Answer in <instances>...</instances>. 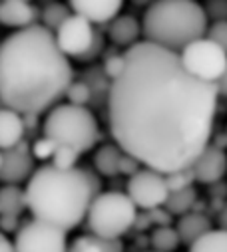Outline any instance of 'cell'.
Segmentation results:
<instances>
[{"label":"cell","mask_w":227,"mask_h":252,"mask_svg":"<svg viewBox=\"0 0 227 252\" xmlns=\"http://www.w3.org/2000/svg\"><path fill=\"white\" fill-rule=\"evenodd\" d=\"M112 82L110 131L116 145L161 175L191 169L207 149L217 113V84L191 76L176 52L138 42Z\"/></svg>","instance_id":"6da1fadb"},{"label":"cell","mask_w":227,"mask_h":252,"mask_svg":"<svg viewBox=\"0 0 227 252\" xmlns=\"http://www.w3.org/2000/svg\"><path fill=\"white\" fill-rule=\"evenodd\" d=\"M74 72L54 32L42 24L16 30L0 44V103L20 115L60 105Z\"/></svg>","instance_id":"7a4b0ae2"},{"label":"cell","mask_w":227,"mask_h":252,"mask_svg":"<svg viewBox=\"0 0 227 252\" xmlns=\"http://www.w3.org/2000/svg\"><path fill=\"white\" fill-rule=\"evenodd\" d=\"M98 195V175L88 169L64 171L52 163L36 169L26 187L28 211L34 219L50 222L64 232L80 226Z\"/></svg>","instance_id":"3957f363"},{"label":"cell","mask_w":227,"mask_h":252,"mask_svg":"<svg viewBox=\"0 0 227 252\" xmlns=\"http://www.w3.org/2000/svg\"><path fill=\"white\" fill-rule=\"evenodd\" d=\"M209 18L193 0H159L146 8L142 32L146 42L182 54L189 44L207 36Z\"/></svg>","instance_id":"277c9868"},{"label":"cell","mask_w":227,"mask_h":252,"mask_svg":"<svg viewBox=\"0 0 227 252\" xmlns=\"http://www.w3.org/2000/svg\"><path fill=\"white\" fill-rule=\"evenodd\" d=\"M44 137L52 139L56 145L74 147L78 153L90 151L98 141V121L88 107L60 103L48 111L44 125Z\"/></svg>","instance_id":"5b68a950"},{"label":"cell","mask_w":227,"mask_h":252,"mask_svg":"<svg viewBox=\"0 0 227 252\" xmlns=\"http://www.w3.org/2000/svg\"><path fill=\"white\" fill-rule=\"evenodd\" d=\"M88 228L92 234L108 240H120L138 220V207L124 193H100L88 211Z\"/></svg>","instance_id":"8992f818"},{"label":"cell","mask_w":227,"mask_h":252,"mask_svg":"<svg viewBox=\"0 0 227 252\" xmlns=\"http://www.w3.org/2000/svg\"><path fill=\"white\" fill-rule=\"evenodd\" d=\"M180 58L191 76L207 84H219L227 70V52L211 42L207 36L189 44L180 54Z\"/></svg>","instance_id":"52a82bcc"},{"label":"cell","mask_w":227,"mask_h":252,"mask_svg":"<svg viewBox=\"0 0 227 252\" xmlns=\"http://www.w3.org/2000/svg\"><path fill=\"white\" fill-rule=\"evenodd\" d=\"M66 232L50 222L32 219L22 224L14 238L16 252H68Z\"/></svg>","instance_id":"ba28073f"},{"label":"cell","mask_w":227,"mask_h":252,"mask_svg":"<svg viewBox=\"0 0 227 252\" xmlns=\"http://www.w3.org/2000/svg\"><path fill=\"white\" fill-rule=\"evenodd\" d=\"M132 203L140 211H153L159 207H165L169 199V189L165 183V175L153 171V169H142L128 181V193Z\"/></svg>","instance_id":"9c48e42d"},{"label":"cell","mask_w":227,"mask_h":252,"mask_svg":"<svg viewBox=\"0 0 227 252\" xmlns=\"http://www.w3.org/2000/svg\"><path fill=\"white\" fill-rule=\"evenodd\" d=\"M54 36H56V42H58L60 50L68 58L82 60L94 44L96 30H94V24H90L86 18L72 14L58 30L54 32Z\"/></svg>","instance_id":"30bf717a"},{"label":"cell","mask_w":227,"mask_h":252,"mask_svg":"<svg viewBox=\"0 0 227 252\" xmlns=\"http://www.w3.org/2000/svg\"><path fill=\"white\" fill-rule=\"evenodd\" d=\"M2 169H0V181L4 185H20L22 181H30V177L36 173L34 169V155L32 147L22 141L16 147L2 151Z\"/></svg>","instance_id":"8fae6325"},{"label":"cell","mask_w":227,"mask_h":252,"mask_svg":"<svg viewBox=\"0 0 227 252\" xmlns=\"http://www.w3.org/2000/svg\"><path fill=\"white\" fill-rule=\"evenodd\" d=\"M191 171H193V177H195L197 183L211 185V183L221 181L223 175L227 173V155H225V151L219 145L209 143L207 149L191 165Z\"/></svg>","instance_id":"7c38bea8"},{"label":"cell","mask_w":227,"mask_h":252,"mask_svg":"<svg viewBox=\"0 0 227 252\" xmlns=\"http://www.w3.org/2000/svg\"><path fill=\"white\" fill-rule=\"evenodd\" d=\"M74 14L86 18L90 24H110L120 16V0H74L70 2Z\"/></svg>","instance_id":"4fadbf2b"},{"label":"cell","mask_w":227,"mask_h":252,"mask_svg":"<svg viewBox=\"0 0 227 252\" xmlns=\"http://www.w3.org/2000/svg\"><path fill=\"white\" fill-rule=\"evenodd\" d=\"M38 10L26 0H2L0 2V24L16 30H24L36 24Z\"/></svg>","instance_id":"5bb4252c"},{"label":"cell","mask_w":227,"mask_h":252,"mask_svg":"<svg viewBox=\"0 0 227 252\" xmlns=\"http://www.w3.org/2000/svg\"><path fill=\"white\" fill-rule=\"evenodd\" d=\"M26 123L24 117L12 109L0 107V151H8L22 143Z\"/></svg>","instance_id":"9a60e30c"},{"label":"cell","mask_w":227,"mask_h":252,"mask_svg":"<svg viewBox=\"0 0 227 252\" xmlns=\"http://www.w3.org/2000/svg\"><path fill=\"white\" fill-rule=\"evenodd\" d=\"M140 34H144L142 32V22L132 14H120L116 20L108 24L110 40L116 46H126V50L138 44Z\"/></svg>","instance_id":"2e32d148"},{"label":"cell","mask_w":227,"mask_h":252,"mask_svg":"<svg viewBox=\"0 0 227 252\" xmlns=\"http://www.w3.org/2000/svg\"><path fill=\"white\" fill-rule=\"evenodd\" d=\"M176 230H178V234H180V238H182L184 244L193 246L199 238H203V236H205L207 232H211L213 228H211V220H209L205 215L191 211V213L180 217Z\"/></svg>","instance_id":"e0dca14e"},{"label":"cell","mask_w":227,"mask_h":252,"mask_svg":"<svg viewBox=\"0 0 227 252\" xmlns=\"http://www.w3.org/2000/svg\"><path fill=\"white\" fill-rule=\"evenodd\" d=\"M24 209H28L26 189L18 185H4L0 189V217H20Z\"/></svg>","instance_id":"ac0fdd59"},{"label":"cell","mask_w":227,"mask_h":252,"mask_svg":"<svg viewBox=\"0 0 227 252\" xmlns=\"http://www.w3.org/2000/svg\"><path fill=\"white\" fill-rule=\"evenodd\" d=\"M122 157H124V151L118 145H104L94 155V167L104 177H116L120 175Z\"/></svg>","instance_id":"d6986e66"},{"label":"cell","mask_w":227,"mask_h":252,"mask_svg":"<svg viewBox=\"0 0 227 252\" xmlns=\"http://www.w3.org/2000/svg\"><path fill=\"white\" fill-rule=\"evenodd\" d=\"M68 252H124V244L120 240H108L96 234H82L70 244Z\"/></svg>","instance_id":"ffe728a7"},{"label":"cell","mask_w":227,"mask_h":252,"mask_svg":"<svg viewBox=\"0 0 227 252\" xmlns=\"http://www.w3.org/2000/svg\"><path fill=\"white\" fill-rule=\"evenodd\" d=\"M72 8L70 4H60V2H48L42 6L40 10V18H42V26L48 28L50 32H56L70 16H72Z\"/></svg>","instance_id":"44dd1931"},{"label":"cell","mask_w":227,"mask_h":252,"mask_svg":"<svg viewBox=\"0 0 227 252\" xmlns=\"http://www.w3.org/2000/svg\"><path fill=\"white\" fill-rule=\"evenodd\" d=\"M195 201H197V191H195V187H188V189H184V191L169 193V199H167V203H165V209L172 213V215L184 217V215L191 213Z\"/></svg>","instance_id":"7402d4cb"},{"label":"cell","mask_w":227,"mask_h":252,"mask_svg":"<svg viewBox=\"0 0 227 252\" xmlns=\"http://www.w3.org/2000/svg\"><path fill=\"white\" fill-rule=\"evenodd\" d=\"M150 242H151L153 252H174L182 244V238H180L176 228H172V226H159V228L153 230Z\"/></svg>","instance_id":"603a6c76"},{"label":"cell","mask_w":227,"mask_h":252,"mask_svg":"<svg viewBox=\"0 0 227 252\" xmlns=\"http://www.w3.org/2000/svg\"><path fill=\"white\" fill-rule=\"evenodd\" d=\"M189 252H227V230L217 228L207 232L193 246H189Z\"/></svg>","instance_id":"cb8c5ba5"},{"label":"cell","mask_w":227,"mask_h":252,"mask_svg":"<svg viewBox=\"0 0 227 252\" xmlns=\"http://www.w3.org/2000/svg\"><path fill=\"white\" fill-rule=\"evenodd\" d=\"M126 68V54H106L104 56V64H102V72L106 78H110L112 82H116L122 72Z\"/></svg>","instance_id":"d4e9b609"},{"label":"cell","mask_w":227,"mask_h":252,"mask_svg":"<svg viewBox=\"0 0 227 252\" xmlns=\"http://www.w3.org/2000/svg\"><path fill=\"white\" fill-rule=\"evenodd\" d=\"M78 157H80V153L74 147L58 145V149H56V153L52 157V165L58 169H64V171H70V169H76Z\"/></svg>","instance_id":"484cf974"},{"label":"cell","mask_w":227,"mask_h":252,"mask_svg":"<svg viewBox=\"0 0 227 252\" xmlns=\"http://www.w3.org/2000/svg\"><path fill=\"white\" fill-rule=\"evenodd\" d=\"M66 97H68V103L86 107V103L94 97V94H92V90L86 82H72V86L66 92Z\"/></svg>","instance_id":"4316f807"},{"label":"cell","mask_w":227,"mask_h":252,"mask_svg":"<svg viewBox=\"0 0 227 252\" xmlns=\"http://www.w3.org/2000/svg\"><path fill=\"white\" fill-rule=\"evenodd\" d=\"M165 183H167L169 193H176V191H184V189H188V187H193L195 177H193L191 169H186V171L165 175Z\"/></svg>","instance_id":"83f0119b"},{"label":"cell","mask_w":227,"mask_h":252,"mask_svg":"<svg viewBox=\"0 0 227 252\" xmlns=\"http://www.w3.org/2000/svg\"><path fill=\"white\" fill-rule=\"evenodd\" d=\"M56 149H58V145H56L52 139L48 137H40L32 143V155L34 159H40V161H46V159H52Z\"/></svg>","instance_id":"f1b7e54d"},{"label":"cell","mask_w":227,"mask_h":252,"mask_svg":"<svg viewBox=\"0 0 227 252\" xmlns=\"http://www.w3.org/2000/svg\"><path fill=\"white\" fill-rule=\"evenodd\" d=\"M207 38L227 52V22H211L207 30Z\"/></svg>","instance_id":"f546056e"},{"label":"cell","mask_w":227,"mask_h":252,"mask_svg":"<svg viewBox=\"0 0 227 252\" xmlns=\"http://www.w3.org/2000/svg\"><path fill=\"white\" fill-rule=\"evenodd\" d=\"M203 8H205L207 18H211L213 22H227V2L225 0H221V2H207Z\"/></svg>","instance_id":"4dcf8cb0"},{"label":"cell","mask_w":227,"mask_h":252,"mask_svg":"<svg viewBox=\"0 0 227 252\" xmlns=\"http://www.w3.org/2000/svg\"><path fill=\"white\" fill-rule=\"evenodd\" d=\"M150 215V222L157 224L159 226H169V222H172V213H169L165 207H159V209H153L148 213Z\"/></svg>","instance_id":"1f68e13d"},{"label":"cell","mask_w":227,"mask_h":252,"mask_svg":"<svg viewBox=\"0 0 227 252\" xmlns=\"http://www.w3.org/2000/svg\"><path fill=\"white\" fill-rule=\"evenodd\" d=\"M140 171H142V163H140L138 159H134L132 155L124 153L122 163H120V173H122V175H130V177H134V175L140 173Z\"/></svg>","instance_id":"d6a6232c"},{"label":"cell","mask_w":227,"mask_h":252,"mask_svg":"<svg viewBox=\"0 0 227 252\" xmlns=\"http://www.w3.org/2000/svg\"><path fill=\"white\" fill-rule=\"evenodd\" d=\"M16 228H18V217H0V232L6 234V232H12Z\"/></svg>","instance_id":"836d02e7"},{"label":"cell","mask_w":227,"mask_h":252,"mask_svg":"<svg viewBox=\"0 0 227 252\" xmlns=\"http://www.w3.org/2000/svg\"><path fill=\"white\" fill-rule=\"evenodd\" d=\"M102 48H104V42H102V36L96 32V38H94V44H92V48L88 50V54L82 58V62H88V60H94L100 52H102Z\"/></svg>","instance_id":"e575fe53"},{"label":"cell","mask_w":227,"mask_h":252,"mask_svg":"<svg viewBox=\"0 0 227 252\" xmlns=\"http://www.w3.org/2000/svg\"><path fill=\"white\" fill-rule=\"evenodd\" d=\"M0 252H16L14 250V242H10L4 232H0Z\"/></svg>","instance_id":"d590c367"},{"label":"cell","mask_w":227,"mask_h":252,"mask_svg":"<svg viewBox=\"0 0 227 252\" xmlns=\"http://www.w3.org/2000/svg\"><path fill=\"white\" fill-rule=\"evenodd\" d=\"M217 88H219V95H227V70H225V74H223V78L219 80V84H217Z\"/></svg>","instance_id":"8d00e7d4"},{"label":"cell","mask_w":227,"mask_h":252,"mask_svg":"<svg viewBox=\"0 0 227 252\" xmlns=\"http://www.w3.org/2000/svg\"><path fill=\"white\" fill-rule=\"evenodd\" d=\"M221 228L227 230V207H225L223 213H221Z\"/></svg>","instance_id":"74e56055"},{"label":"cell","mask_w":227,"mask_h":252,"mask_svg":"<svg viewBox=\"0 0 227 252\" xmlns=\"http://www.w3.org/2000/svg\"><path fill=\"white\" fill-rule=\"evenodd\" d=\"M2 159H4V155H2V151H0V169H2Z\"/></svg>","instance_id":"f35d334b"},{"label":"cell","mask_w":227,"mask_h":252,"mask_svg":"<svg viewBox=\"0 0 227 252\" xmlns=\"http://www.w3.org/2000/svg\"><path fill=\"white\" fill-rule=\"evenodd\" d=\"M0 44H2V42H0Z\"/></svg>","instance_id":"ab89813d"},{"label":"cell","mask_w":227,"mask_h":252,"mask_svg":"<svg viewBox=\"0 0 227 252\" xmlns=\"http://www.w3.org/2000/svg\"><path fill=\"white\" fill-rule=\"evenodd\" d=\"M225 135H227V133H225Z\"/></svg>","instance_id":"60d3db41"}]
</instances>
